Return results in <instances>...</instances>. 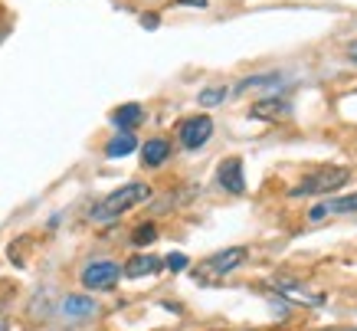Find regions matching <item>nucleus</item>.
<instances>
[{
    "instance_id": "19",
    "label": "nucleus",
    "mask_w": 357,
    "mask_h": 331,
    "mask_svg": "<svg viewBox=\"0 0 357 331\" xmlns=\"http://www.w3.org/2000/svg\"><path fill=\"white\" fill-rule=\"evenodd\" d=\"M177 3H184V7H200V10L206 7V0H177Z\"/></svg>"
},
{
    "instance_id": "9",
    "label": "nucleus",
    "mask_w": 357,
    "mask_h": 331,
    "mask_svg": "<svg viewBox=\"0 0 357 331\" xmlns=\"http://www.w3.org/2000/svg\"><path fill=\"white\" fill-rule=\"evenodd\" d=\"M167 158H171V145L164 138H151L141 145V164L144 168H161Z\"/></svg>"
},
{
    "instance_id": "2",
    "label": "nucleus",
    "mask_w": 357,
    "mask_h": 331,
    "mask_svg": "<svg viewBox=\"0 0 357 331\" xmlns=\"http://www.w3.org/2000/svg\"><path fill=\"white\" fill-rule=\"evenodd\" d=\"M351 181V171L347 168H321V171L308 174V177H302V181L295 184L292 197H314V193H331L337 191V187H344V184Z\"/></svg>"
},
{
    "instance_id": "13",
    "label": "nucleus",
    "mask_w": 357,
    "mask_h": 331,
    "mask_svg": "<svg viewBox=\"0 0 357 331\" xmlns=\"http://www.w3.org/2000/svg\"><path fill=\"white\" fill-rule=\"evenodd\" d=\"M138 148V138H135V135H131V131H119V135H115V138L109 141V145H105V158H125V154H131V151Z\"/></svg>"
},
{
    "instance_id": "17",
    "label": "nucleus",
    "mask_w": 357,
    "mask_h": 331,
    "mask_svg": "<svg viewBox=\"0 0 357 331\" xmlns=\"http://www.w3.org/2000/svg\"><path fill=\"white\" fill-rule=\"evenodd\" d=\"M223 98H227V89L217 86V89H204V92L197 96V102H200V105H220Z\"/></svg>"
},
{
    "instance_id": "1",
    "label": "nucleus",
    "mask_w": 357,
    "mask_h": 331,
    "mask_svg": "<svg viewBox=\"0 0 357 331\" xmlns=\"http://www.w3.org/2000/svg\"><path fill=\"white\" fill-rule=\"evenodd\" d=\"M151 197V187L148 184H121L119 191H112L105 200H98L92 210H89V220L92 223H112V220H119L121 214H128L131 207H138Z\"/></svg>"
},
{
    "instance_id": "3",
    "label": "nucleus",
    "mask_w": 357,
    "mask_h": 331,
    "mask_svg": "<svg viewBox=\"0 0 357 331\" xmlns=\"http://www.w3.org/2000/svg\"><path fill=\"white\" fill-rule=\"evenodd\" d=\"M121 276V266L112 259H96L82 269V286L86 288H112Z\"/></svg>"
},
{
    "instance_id": "15",
    "label": "nucleus",
    "mask_w": 357,
    "mask_h": 331,
    "mask_svg": "<svg viewBox=\"0 0 357 331\" xmlns=\"http://www.w3.org/2000/svg\"><path fill=\"white\" fill-rule=\"evenodd\" d=\"M282 75H249V79H243L239 82V92H249V89H262V86H279Z\"/></svg>"
},
{
    "instance_id": "16",
    "label": "nucleus",
    "mask_w": 357,
    "mask_h": 331,
    "mask_svg": "<svg viewBox=\"0 0 357 331\" xmlns=\"http://www.w3.org/2000/svg\"><path fill=\"white\" fill-rule=\"evenodd\" d=\"M154 240H158V230H154V223H141L138 230H135V236H131V243H135V246H151Z\"/></svg>"
},
{
    "instance_id": "10",
    "label": "nucleus",
    "mask_w": 357,
    "mask_h": 331,
    "mask_svg": "<svg viewBox=\"0 0 357 331\" xmlns=\"http://www.w3.org/2000/svg\"><path fill=\"white\" fill-rule=\"evenodd\" d=\"M141 118H144V108L135 105V102H128V105H121L112 112V125L119 131H135L141 125Z\"/></svg>"
},
{
    "instance_id": "12",
    "label": "nucleus",
    "mask_w": 357,
    "mask_h": 331,
    "mask_svg": "<svg viewBox=\"0 0 357 331\" xmlns=\"http://www.w3.org/2000/svg\"><path fill=\"white\" fill-rule=\"evenodd\" d=\"M161 266H164V259H158V256H135V259H128V266L121 269V276H128V279L154 276Z\"/></svg>"
},
{
    "instance_id": "4",
    "label": "nucleus",
    "mask_w": 357,
    "mask_h": 331,
    "mask_svg": "<svg viewBox=\"0 0 357 331\" xmlns=\"http://www.w3.org/2000/svg\"><path fill=\"white\" fill-rule=\"evenodd\" d=\"M177 135H181V145H184V148L197 151L210 141V135H213V122H210L206 115H194V118H187V122H181Z\"/></svg>"
},
{
    "instance_id": "14",
    "label": "nucleus",
    "mask_w": 357,
    "mask_h": 331,
    "mask_svg": "<svg viewBox=\"0 0 357 331\" xmlns=\"http://www.w3.org/2000/svg\"><path fill=\"white\" fill-rule=\"evenodd\" d=\"M275 292L285 295V299H292V302H302V305H321V302H325V295L305 292V288H298V286H275Z\"/></svg>"
},
{
    "instance_id": "11",
    "label": "nucleus",
    "mask_w": 357,
    "mask_h": 331,
    "mask_svg": "<svg viewBox=\"0 0 357 331\" xmlns=\"http://www.w3.org/2000/svg\"><path fill=\"white\" fill-rule=\"evenodd\" d=\"M63 315L66 318H89V315H96V302L89 299V295H66L63 299Z\"/></svg>"
},
{
    "instance_id": "21",
    "label": "nucleus",
    "mask_w": 357,
    "mask_h": 331,
    "mask_svg": "<svg viewBox=\"0 0 357 331\" xmlns=\"http://www.w3.org/2000/svg\"><path fill=\"white\" fill-rule=\"evenodd\" d=\"M0 331H7V318L3 315H0Z\"/></svg>"
},
{
    "instance_id": "5",
    "label": "nucleus",
    "mask_w": 357,
    "mask_h": 331,
    "mask_svg": "<svg viewBox=\"0 0 357 331\" xmlns=\"http://www.w3.org/2000/svg\"><path fill=\"white\" fill-rule=\"evenodd\" d=\"M246 246H229V249H223V253H217V256H210L204 263V276H227V272H233V269H239L243 263H246Z\"/></svg>"
},
{
    "instance_id": "18",
    "label": "nucleus",
    "mask_w": 357,
    "mask_h": 331,
    "mask_svg": "<svg viewBox=\"0 0 357 331\" xmlns=\"http://www.w3.org/2000/svg\"><path fill=\"white\" fill-rule=\"evenodd\" d=\"M164 266L171 269V272H184V269H187V256H184V253H171V256L164 259Z\"/></svg>"
},
{
    "instance_id": "8",
    "label": "nucleus",
    "mask_w": 357,
    "mask_h": 331,
    "mask_svg": "<svg viewBox=\"0 0 357 331\" xmlns=\"http://www.w3.org/2000/svg\"><path fill=\"white\" fill-rule=\"evenodd\" d=\"M292 115V105L285 98H262L252 105V118H266V122H279V118Z\"/></svg>"
},
{
    "instance_id": "7",
    "label": "nucleus",
    "mask_w": 357,
    "mask_h": 331,
    "mask_svg": "<svg viewBox=\"0 0 357 331\" xmlns=\"http://www.w3.org/2000/svg\"><path fill=\"white\" fill-rule=\"evenodd\" d=\"M357 210V193H347V197H331V200L318 203V207H312V220H321V216L328 214H354Z\"/></svg>"
},
{
    "instance_id": "20",
    "label": "nucleus",
    "mask_w": 357,
    "mask_h": 331,
    "mask_svg": "<svg viewBox=\"0 0 357 331\" xmlns=\"http://www.w3.org/2000/svg\"><path fill=\"white\" fill-rule=\"evenodd\" d=\"M347 59H351V63H357V40L347 46Z\"/></svg>"
},
{
    "instance_id": "6",
    "label": "nucleus",
    "mask_w": 357,
    "mask_h": 331,
    "mask_svg": "<svg viewBox=\"0 0 357 331\" xmlns=\"http://www.w3.org/2000/svg\"><path fill=\"white\" fill-rule=\"evenodd\" d=\"M217 181L223 191L229 193H243L246 191V177H243V158H227L223 164H220L217 171Z\"/></svg>"
}]
</instances>
